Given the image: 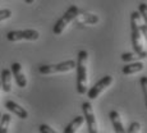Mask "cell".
I'll return each mask as SVG.
<instances>
[{
  "instance_id": "ba28073f",
  "label": "cell",
  "mask_w": 147,
  "mask_h": 133,
  "mask_svg": "<svg viewBox=\"0 0 147 133\" xmlns=\"http://www.w3.org/2000/svg\"><path fill=\"white\" fill-rule=\"evenodd\" d=\"M100 18L95 14H91V13H87V12H78L77 17L74 18V23L76 26H86V24H96L98 23Z\"/></svg>"
},
{
  "instance_id": "6da1fadb",
  "label": "cell",
  "mask_w": 147,
  "mask_h": 133,
  "mask_svg": "<svg viewBox=\"0 0 147 133\" xmlns=\"http://www.w3.org/2000/svg\"><path fill=\"white\" fill-rule=\"evenodd\" d=\"M141 14L137 12H132L131 14V36H132V45H133L134 53L138 55L140 59L147 58V51L142 44V33L140 31L141 24Z\"/></svg>"
},
{
  "instance_id": "ffe728a7",
  "label": "cell",
  "mask_w": 147,
  "mask_h": 133,
  "mask_svg": "<svg viewBox=\"0 0 147 133\" xmlns=\"http://www.w3.org/2000/svg\"><path fill=\"white\" fill-rule=\"evenodd\" d=\"M12 17V10L10 9H0V22L9 19Z\"/></svg>"
},
{
  "instance_id": "5bb4252c",
  "label": "cell",
  "mask_w": 147,
  "mask_h": 133,
  "mask_svg": "<svg viewBox=\"0 0 147 133\" xmlns=\"http://www.w3.org/2000/svg\"><path fill=\"white\" fill-rule=\"evenodd\" d=\"M83 122H84V118L83 117H76L74 119H73L65 127V128H64V132L63 133H76L82 127Z\"/></svg>"
},
{
  "instance_id": "277c9868",
  "label": "cell",
  "mask_w": 147,
  "mask_h": 133,
  "mask_svg": "<svg viewBox=\"0 0 147 133\" xmlns=\"http://www.w3.org/2000/svg\"><path fill=\"white\" fill-rule=\"evenodd\" d=\"M76 68L74 60H65L58 64H49V65H40L38 72L41 74H54V73H64L73 70Z\"/></svg>"
},
{
  "instance_id": "3957f363",
  "label": "cell",
  "mask_w": 147,
  "mask_h": 133,
  "mask_svg": "<svg viewBox=\"0 0 147 133\" xmlns=\"http://www.w3.org/2000/svg\"><path fill=\"white\" fill-rule=\"evenodd\" d=\"M78 12H80V9H78L76 5H70V7L67 9V12L56 21L55 26L53 27L54 35H60V33H63V31L65 30V27L68 24H69L70 22L74 21V18L77 17Z\"/></svg>"
},
{
  "instance_id": "8992f818",
  "label": "cell",
  "mask_w": 147,
  "mask_h": 133,
  "mask_svg": "<svg viewBox=\"0 0 147 133\" xmlns=\"http://www.w3.org/2000/svg\"><path fill=\"white\" fill-rule=\"evenodd\" d=\"M111 83H113L111 76H105V77H102L100 81H97L94 86L87 91V97H88L90 100H95V99H97L98 96L101 95V92L105 91Z\"/></svg>"
},
{
  "instance_id": "d6986e66",
  "label": "cell",
  "mask_w": 147,
  "mask_h": 133,
  "mask_svg": "<svg viewBox=\"0 0 147 133\" xmlns=\"http://www.w3.org/2000/svg\"><path fill=\"white\" fill-rule=\"evenodd\" d=\"M141 131V124L138 122H132L129 124L128 129H127V133H140Z\"/></svg>"
},
{
  "instance_id": "2e32d148",
  "label": "cell",
  "mask_w": 147,
  "mask_h": 133,
  "mask_svg": "<svg viewBox=\"0 0 147 133\" xmlns=\"http://www.w3.org/2000/svg\"><path fill=\"white\" fill-rule=\"evenodd\" d=\"M140 84H141V87H142L145 105H146V109H147V76H142V77L140 78Z\"/></svg>"
},
{
  "instance_id": "d4e9b609",
  "label": "cell",
  "mask_w": 147,
  "mask_h": 133,
  "mask_svg": "<svg viewBox=\"0 0 147 133\" xmlns=\"http://www.w3.org/2000/svg\"><path fill=\"white\" fill-rule=\"evenodd\" d=\"M0 90H1V83H0Z\"/></svg>"
},
{
  "instance_id": "9c48e42d",
  "label": "cell",
  "mask_w": 147,
  "mask_h": 133,
  "mask_svg": "<svg viewBox=\"0 0 147 133\" xmlns=\"http://www.w3.org/2000/svg\"><path fill=\"white\" fill-rule=\"evenodd\" d=\"M10 72H12V74H13L14 80H16V82H17V84H18V87L24 88V87L27 86V78H26V76L23 74V72H22V65L21 64L19 63H13Z\"/></svg>"
},
{
  "instance_id": "9a60e30c",
  "label": "cell",
  "mask_w": 147,
  "mask_h": 133,
  "mask_svg": "<svg viewBox=\"0 0 147 133\" xmlns=\"http://www.w3.org/2000/svg\"><path fill=\"white\" fill-rule=\"evenodd\" d=\"M10 120H12L10 114L1 115V119H0V133H8L9 126H10Z\"/></svg>"
},
{
  "instance_id": "603a6c76",
  "label": "cell",
  "mask_w": 147,
  "mask_h": 133,
  "mask_svg": "<svg viewBox=\"0 0 147 133\" xmlns=\"http://www.w3.org/2000/svg\"><path fill=\"white\" fill-rule=\"evenodd\" d=\"M24 1H26L27 4H33V1H35V0H24Z\"/></svg>"
},
{
  "instance_id": "e0dca14e",
  "label": "cell",
  "mask_w": 147,
  "mask_h": 133,
  "mask_svg": "<svg viewBox=\"0 0 147 133\" xmlns=\"http://www.w3.org/2000/svg\"><path fill=\"white\" fill-rule=\"evenodd\" d=\"M137 58H138V55L136 53H123L121 54V60L125 61V63H131V61H133L134 59H137Z\"/></svg>"
},
{
  "instance_id": "5b68a950",
  "label": "cell",
  "mask_w": 147,
  "mask_h": 133,
  "mask_svg": "<svg viewBox=\"0 0 147 133\" xmlns=\"http://www.w3.org/2000/svg\"><path fill=\"white\" fill-rule=\"evenodd\" d=\"M40 37V33L36 30H23V31H10L7 33L8 41H21V40H27V41H36Z\"/></svg>"
},
{
  "instance_id": "7402d4cb",
  "label": "cell",
  "mask_w": 147,
  "mask_h": 133,
  "mask_svg": "<svg viewBox=\"0 0 147 133\" xmlns=\"http://www.w3.org/2000/svg\"><path fill=\"white\" fill-rule=\"evenodd\" d=\"M140 31H141V33H142L143 36L146 37V40H147V24H145V23H141L140 24Z\"/></svg>"
},
{
  "instance_id": "30bf717a",
  "label": "cell",
  "mask_w": 147,
  "mask_h": 133,
  "mask_svg": "<svg viewBox=\"0 0 147 133\" xmlns=\"http://www.w3.org/2000/svg\"><path fill=\"white\" fill-rule=\"evenodd\" d=\"M5 107H7L9 111H12L13 114H16L18 118H21V119H27V118H28V111L24 109V107H22L21 105H18L16 101L8 100L7 103H5Z\"/></svg>"
},
{
  "instance_id": "4fadbf2b",
  "label": "cell",
  "mask_w": 147,
  "mask_h": 133,
  "mask_svg": "<svg viewBox=\"0 0 147 133\" xmlns=\"http://www.w3.org/2000/svg\"><path fill=\"white\" fill-rule=\"evenodd\" d=\"M143 63L141 61H134V63H127L123 67V74L129 76V74H134V73H138L141 70H143Z\"/></svg>"
},
{
  "instance_id": "8fae6325",
  "label": "cell",
  "mask_w": 147,
  "mask_h": 133,
  "mask_svg": "<svg viewBox=\"0 0 147 133\" xmlns=\"http://www.w3.org/2000/svg\"><path fill=\"white\" fill-rule=\"evenodd\" d=\"M109 118L111 120V124L114 127V131L115 133H127V129L124 128V124L121 122L120 114L117 111V110H111L109 113Z\"/></svg>"
},
{
  "instance_id": "cb8c5ba5",
  "label": "cell",
  "mask_w": 147,
  "mask_h": 133,
  "mask_svg": "<svg viewBox=\"0 0 147 133\" xmlns=\"http://www.w3.org/2000/svg\"><path fill=\"white\" fill-rule=\"evenodd\" d=\"M0 119H1V113H0Z\"/></svg>"
},
{
  "instance_id": "7c38bea8",
  "label": "cell",
  "mask_w": 147,
  "mask_h": 133,
  "mask_svg": "<svg viewBox=\"0 0 147 133\" xmlns=\"http://www.w3.org/2000/svg\"><path fill=\"white\" fill-rule=\"evenodd\" d=\"M1 90L4 92H10L12 91V72L10 69H3L1 70Z\"/></svg>"
},
{
  "instance_id": "ac0fdd59",
  "label": "cell",
  "mask_w": 147,
  "mask_h": 133,
  "mask_svg": "<svg viewBox=\"0 0 147 133\" xmlns=\"http://www.w3.org/2000/svg\"><path fill=\"white\" fill-rule=\"evenodd\" d=\"M138 13L141 14L142 19L145 21V24H147V4L146 3H141L138 5Z\"/></svg>"
},
{
  "instance_id": "52a82bcc",
  "label": "cell",
  "mask_w": 147,
  "mask_h": 133,
  "mask_svg": "<svg viewBox=\"0 0 147 133\" xmlns=\"http://www.w3.org/2000/svg\"><path fill=\"white\" fill-rule=\"evenodd\" d=\"M82 110H83V118L87 123V129L88 133H97V122L95 118V113L92 109V105L90 101L82 104Z\"/></svg>"
},
{
  "instance_id": "44dd1931",
  "label": "cell",
  "mask_w": 147,
  "mask_h": 133,
  "mask_svg": "<svg viewBox=\"0 0 147 133\" xmlns=\"http://www.w3.org/2000/svg\"><path fill=\"white\" fill-rule=\"evenodd\" d=\"M38 131H40V133H58L56 131H54L50 126H47V124H41L38 127Z\"/></svg>"
},
{
  "instance_id": "7a4b0ae2",
  "label": "cell",
  "mask_w": 147,
  "mask_h": 133,
  "mask_svg": "<svg viewBox=\"0 0 147 133\" xmlns=\"http://www.w3.org/2000/svg\"><path fill=\"white\" fill-rule=\"evenodd\" d=\"M87 60H88V53L86 50H81L77 55V92L80 95H84L87 92Z\"/></svg>"
}]
</instances>
